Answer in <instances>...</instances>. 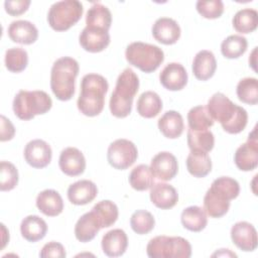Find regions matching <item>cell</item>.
Instances as JSON below:
<instances>
[{"instance_id":"obj_3","label":"cell","mask_w":258,"mask_h":258,"mask_svg":"<svg viewBox=\"0 0 258 258\" xmlns=\"http://www.w3.org/2000/svg\"><path fill=\"white\" fill-rule=\"evenodd\" d=\"M139 89V79L132 69H125L116 81L115 89L111 95L109 108L117 118L127 117L132 110L133 99Z\"/></svg>"},{"instance_id":"obj_17","label":"cell","mask_w":258,"mask_h":258,"mask_svg":"<svg viewBox=\"0 0 258 258\" xmlns=\"http://www.w3.org/2000/svg\"><path fill=\"white\" fill-rule=\"evenodd\" d=\"M152 35L155 40L162 44H173L180 37V27L174 19L160 17L152 26Z\"/></svg>"},{"instance_id":"obj_38","label":"cell","mask_w":258,"mask_h":258,"mask_svg":"<svg viewBox=\"0 0 258 258\" xmlns=\"http://www.w3.org/2000/svg\"><path fill=\"white\" fill-rule=\"evenodd\" d=\"M238 99L249 105L258 103V81L255 78H244L237 85Z\"/></svg>"},{"instance_id":"obj_35","label":"cell","mask_w":258,"mask_h":258,"mask_svg":"<svg viewBox=\"0 0 258 258\" xmlns=\"http://www.w3.org/2000/svg\"><path fill=\"white\" fill-rule=\"evenodd\" d=\"M248 41L246 37L233 34L225 38L221 44V52L227 58H238L247 50Z\"/></svg>"},{"instance_id":"obj_45","label":"cell","mask_w":258,"mask_h":258,"mask_svg":"<svg viewBox=\"0 0 258 258\" xmlns=\"http://www.w3.org/2000/svg\"><path fill=\"white\" fill-rule=\"evenodd\" d=\"M30 5V0H6L4 2L5 11L12 16L24 13Z\"/></svg>"},{"instance_id":"obj_44","label":"cell","mask_w":258,"mask_h":258,"mask_svg":"<svg viewBox=\"0 0 258 258\" xmlns=\"http://www.w3.org/2000/svg\"><path fill=\"white\" fill-rule=\"evenodd\" d=\"M66 255H67V253H66L64 247L60 243L54 242V241L46 243L42 247V249L39 253V256L41 258H46V257L63 258V257H66Z\"/></svg>"},{"instance_id":"obj_41","label":"cell","mask_w":258,"mask_h":258,"mask_svg":"<svg viewBox=\"0 0 258 258\" xmlns=\"http://www.w3.org/2000/svg\"><path fill=\"white\" fill-rule=\"evenodd\" d=\"M230 208V202L216 197L209 189L204 197V210L211 218H221L226 215Z\"/></svg>"},{"instance_id":"obj_23","label":"cell","mask_w":258,"mask_h":258,"mask_svg":"<svg viewBox=\"0 0 258 258\" xmlns=\"http://www.w3.org/2000/svg\"><path fill=\"white\" fill-rule=\"evenodd\" d=\"M191 69L198 80L207 81L211 79L217 69V60L214 53L207 49L199 51L194 58Z\"/></svg>"},{"instance_id":"obj_31","label":"cell","mask_w":258,"mask_h":258,"mask_svg":"<svg viewBox=\"0 0 258 258\" xmlns=\"http://www.w3.org/2000/svg\"><path fill=\"white\" fill-rule=\"evenodd\" d=\"M162 110V101L153 91L142 93L137 100V112L144 118H153Z\"/></svg>"},{"instance_id":"obj_47","label":"cell","mask_w":258,"mask_h":258,"mask_svg":"<svg viewBox=\"0 0 258 258\" xmlns=\"http://www.w3.org/2000/svg\"><path fill=\"white\" fill-rule=\"evenodd\" d=\"M256 48H257V47H255V48H254V50H253V52H252V55L249 57V59H251V58L253 59V61H252V60H250V61H249V63L251 64V67L253 68V70H254V71H256V68H255V64H256V62H255V58H256V56H255Z\"/></svg>"},{"instance_id":"obj_40","label":"cell","mask_w":258,"mask_h":258,"mask_svg":"<svg viewBox=\"0 0 258 258\" xmlns=\"http://www.w3.org/2000/svg\"><path fill=\"white\" fill-rule=\"evenodd\" d=\"M154 225V217L151 213L145 210H138L134 212L130 218V226L132 230L139 235L148 234L153 230Z\"/></svg>"},{"instance_id":"obj_26","label":"cell","mask_w":258,"mask_h":258,"mask_svg":"<svg viewBox=\"0 0 258 258\" xmlns=\"http://www.w3.org/2000/svg\"><path fill=\"white\" fill-rule=\"evenodd\" d=\"M158 129L166 138H178L184 129L182 116L173 110L166 111L158 120Z\"/></svg>"},{"instance_id":"obj_2","label":"cell","mask_w":258,"mask_h":258,"mask_svg":"<svg viewBox=\"0 0 258 258\" xmlns=\"http://www.w3.org/2000/svg\"><path fill=\"white\" fill-rule=\"evenodd\" d=\"M107 80L98 74H87L81 81V93L77 106L88 117L98 116L104 109L105 96L108 92Z\"/></svg>"},{"instance_id":"obj_25","label":"cell","mask_w":258,"mask_h":258,"mask_svg":"<svg viewBox=\"0 0 258 258\" xmlns=\"http://www.w3.org/2000/svg\"><path fill=\"white\" fill-rule=\"evenodd\" d=\"M22 237L28 242H37L44 238L47 232V225L43 219L36 215L25 217L20 224Z\"/></svg>"},{"instance_id":"obj_33","label":"cell","mask_w":258,"mask_h":258,"mask_svg":"<svg viewBox=\"0 0 258 258\" xmlns=\"http://www.w3.org/2000/svg\"><path fill=\"white\" fill-rule=\"evenodd\" d=\"M154 175L150 166L146 164H139L135 166L129 175L130 185L139 191L151 188L154 184Z\"/></svg>"},{"instance_id":"obj_20","label":"cell","mask_w":258,"mask_h":258,"mask_svg":"<svg viewBox=\"0 0 258 258\" xmlns=\"http://www.w3.org/2000/svg\"><path fill=\"white\" fill-rule=\"evenodd\" d=\"M150 201L155 207L161 210H168L176 205L178 194L172 185L164 182H157L151 186Z\"/></svg>"},{"instance_id":"obj_19","label":"cell","mask_w":258,"mask_h":258,"mask_svg":"<svg viewBox=\"0 0 258 258\" xmlns=\"http://www.w3.org/2000/svg\"><path fill=\"white\" fill-rule=\"evenodd\" d=\"M101 229L102 224L98 216L91 210L77 221L75 226V236L80 242L86 243L93 240Z\"/></svg>"},{"instance_id":"obj_18","label":"cell","mask_w":258,"mask_h":258,"mask_svg":"<svg viewBox=\"0 0 258 258\" xmlns=\"http://www.w3.org/2000/svg\"><path fill=\"white\" fill-rule=\"evenodd\" d=\"M98 195L97 185L89 179H81L72 183L68 188L69 201L76 206L91 203Z\"/></svg>"},{"instance_id":"obj_27","label":"cell","mask_w":258,"mask_h":258,"mask_svg":"<svg viewBox=\"0 0 258 258\" xmlns=\"http://www.w3.org/2000/svg\"><path fill=\"white\" fill-rule=\"evenodd\" d=\"M86 26L109 30L112 24V14L108 7L100 2L94 3L87 12Z\"/></svg>"},{"instance_id":"obj_43","label":"cell","mask_w":258,"mask_h":258,"mask_svg":"<svg viewBox=\"0 0 258 258\" xmlns=\"http://www.w3.org/2000/svg\"><path fill=\"white\" fill-rule=\"evenodd\" d=\"M196 8L203 17L208 19H216L223 14L224 3L221 0H199L196 4Z\"/></svg>"},{"instance_id":"obj_9","label":"cell","mask_w":258,"mask_h":258,"mask_svg":"<svg viewBox=\"0 0 258 258\" xmlns=\"http://www.w3.org/2000/svg\"><path fill=\"white\" fill-rule=\"evenodd\" d=\"M138 150L135 144L128 139H117L113 141L107 151L109 164L116 169H126L137 159Z\"/></svg>"},{"instance_id":"obj_4","label":"cell","mask_w":258,"mask_h":258,"mask_svg":"<svg viewBox=\"0 0 258 258\" xmlns=\"http://www.w3.org/2000/svg\"><path fill=\"white\" fill-rule=\"evenodd\" d=\"M79 63L71 56L57 58L50 72V88L56 99L69 101L75 94V82L79 75Z\"/></svg>"},{"instance_id":"obj_37","label":"cell","mask_w":258,"mask_h":258,"mask_svg":"<svg viewBox=\"0 0 258 258\" xmlns=\"http://www.w3.org/2000/svg\"><path fill=\"white\" fill-rule=\"evenodd\" d=\"M92 210L98 216L102 224V228H108L112 226L117 221L119 216L118 207L116 206L115 203L109 200H104L97 203L92 208Z\"/></svg>"},{"instance_id":"obj_22","label":"cell","mask_w":258,"mask_h":258,"mask_svg":"<svg viewBox=\"0 0 258 258\" xmlns=\"http://www.w3.org/2000/svg\"><path fill=\"white\" fill-rule=\"evenodd\" d=\"M102 249L109 257H118L125 253L128 246L126 233L121 229H113L102 238Z\"/></svg>"},{"instance_id":"obj_15","label":"cell","mask_w":258,"mask_h":258,"mask_svg":"<svg viewBox=\"0 0 258 258\" xmlns=\"http://www.w3.org/2000/svg\"><path fill=\"white\" fill-rule=\"evenodd\" d=\"M160 84L169 91H179L187 83V73L179 62H170L159 74Z\"/></svg>"},{"instance_id":"obj_30","label":"cell","mask_w":258,"mask_h":258,"mask_svg":"<svg viewBox=\"0 0 258 258\" xmlns=\"http://www.w3.org/2000/svg\"><path fill=\"white\" fill-rule=\"evenodd\" d=\"M209 189L219 199L230 202L239 196L240 185L238 181L232 177L221 176L212 182Z\"/></svg>"},{"instance_id":"obj_21","label":"cell","mask_w":258,"mask_h":258,"mask_svg":"<svg viewBox=\"0 0 258 258\" xmlns=\"http://www.w3.org/2000/svg\"><path fill=\"white\" fill-rule=\"evenodd\" d=\"M8 36L13 42L32 44L38 37L36 26L28 20L12 21L8 27Z\"/></svg>"},{"instance_id":"obj_28","label":"cell","mask_w":258,"mask_h":258,"mask_svg":"<svg viewBox=\"0 0 258 258\" xmlns=\"http://www.w3.org/2000/svg\"><path fill=\"white\" fill-rule=\"evenodd\" d=\"M187 171L195 177H205L212 170V161L207 152L190 150L186 158Z\"/></svg>"},{"instance_id":"obj_14","label":"cell","mask_w":258,"mask_h":258,"mask_svg":"<svg viewBox=\"0 0 258 258\" xmlns=\"http://www.w3.org/2000/svg\"><path fill=\"white\" fill-rule=\"evenodd\" d=\"M58 165L64 174L77 176L85 171L86 159L82 151L78 148L67 147L60 152Z\"/></svg>"},{"instance_id":"obj_34","label":"cell","mask_w":258,"mask_h":258,"mask_svg":"<svg viewBox=\"0 0 258 258\" xmlns=\"http://www.w3.org/2000/svg\"><path fill=\"white\" fill-rule=\"evenodd\" d=\"M187 145L190 150H200L208 153L214 148L215 145L214 134L209 129L195 131L188 128Z\"/></svg>"},{"instance_id":"obj_11","label":"cell","mask_w":258,"mask_h":258,"mask_svg":"<svg viewBox=\"0 0 258 258\" xmlns=\"http://www.w3.org/2000/svg\"><path fill=\"white\" fill-rule=\"evenodd\" d=\"M50 145L41 139L29 141L24 148L25 161L34 168H43L51 161Z\"/></svg>"},{"instance_id":"obj_10","label":"cell","mask_w":258,"mask_h":258,"mask_svg":"<svg viewBox=\"0 0 258 258\" xmlns=\"http://www.w3.org/2000/svg\"><path fill=\"white\" fill-rule=\"evenodd\" d=\"M237 167L243 171H251L258 165V141L256 129L249 134L248 140L240 145L234 155Z\"/></svg>"},{"instance_id":"obj_13","label":"cell","mask_w":258,"mask_h":258,"mask_svg":"<svg viewBox=\"0 0 258 258\" xmlns=\"http://www.w3.org/2000/svg\"><path fill=\"white\" fill-rule=\"evenodd\" d=\"M150 169L156 178L167 181L176 175L178 171V163L176 157L172 153L161 151L151 159Z\"/></svg>"},{"instance_id":"obj_5","label":"cell","mask_w":258,"mask_h":258,"mask_svg":"<svg viewBox=\"0 0 258 258\" xmlns=\"http://www.w3.org/2000/svg\"><path fill=\"white\" fill-rule=\"evenodd\" d=\"M52 100L44 91L20 90L14 97L12 108L21 120H31L36 115L45 114L50 110Z\"/></svg>"},{"instance_id":"obj_36","label":"cell","mask_w":258,"mask_h":258,"mask_svg":"<svg viewBox=\"0 0 258 258\" xmlns=\"http://www.w3.org/2000/svg\"><path fill=\"white\" fill-rule=\"evenodd\" d=\"M214 120L210 116L206 106H196L187 113L188 128L195 131L208 130L214 125Z\"/></svg>"},{"instance_id":"obj_7","label":"cell","mask_w":258,"mask_h":258,"mask_svg":"<svg viewBox=\"0 0 258 258\" xmlns=\"http://www.w3.org/2000/svg\"><path fill=\"white\" fill-rule=\"evenodd\" d=\"M146 252L150 258H189L191 246L182 237L162 235L156 236L148 242Z\"/></svg>"},{"instance_id":"obj_1","label":"cell","mask_w":258,"mask_h":258,"mask_svg":"<svg viewBox=\"0 0 258 258\" xmlns=\"http://www.w3.org/2000/svg\"><path fill=\"white\" fill-rule=\"evenodd\" d=\"M206 107L212 119L220 122L226 132L238 134L245 129L248 122L247 111L233 103L223 93H215Z\"/></svg>"},{"instance_id":"obj_32","label":"cell","mask_w":258,"mask_h":258,"mask_svg":"<svg viewBox=\"0 0 258 258\" xmlns=\"http://www.w3.org/2000/svg\"><path fill=\"white\" fill-rule=\"evenodd\" d=\"M232 23L235 30L240 33L253 32L258 25V13L252 8L241 9L234 15Z\"/></svg>"},{"instance_id":"obj_24","label":"cell","mask_w":258,"mask_h":258,"mask_svg":"<svg viewBox=\"0 0 258 258\" xmlns=\"http://www.w3.org/2000/svg\"><path fill=\"white\" fill-rule=\"evenodd\" d=\"M37 209L47 217L58 216L63 210V201L54 189H44L37 195Z\"/></svg>"},{"instance_id":"obj_42","label":"cell","mask_w":258,"mask_h":258,"mask_svg":"<svg viewBox=\"0 0 258 258\" xmlns=\"http://www.w3.org/2000/svg\"><path fill=\"white\" fill-rule=\"evenodd\" d=\"M18 183V170L15 165L9 161L0 163V189L8 191L13 189Z\"/></svg>"},{"instance_id":"obj_39","label":"cell","mask_w":258,"mask_h":258,"mask_svg":"<svg viewBox=\"0 0 258 258\" xmlns=\"http://www.w3.org/2000/svg\"><path fill=\"white\" fill-rule=\"evenodd\" d=\"M28 64L27 51L22 47H11L5 52V67L9 72L20 73Z\"/></svg>"},{"instance_id":"obj_12","label":"cell","mask_w":258,"mask_h":258,"mask_svg":"<svg viewBox=\"0 0 258 258\" xmlns=\"http://www.w3.org/2000/svg\"><path fill=\"white\" fill-rule=\"evenodd\" d=\"M231 239L242 251L250 252L257 248V232L254 226L242 221L234 224L231 228Z\"/></svg>"},{"instance_id":"obj_16","label":"cell","mask_w":258,"mask_h":258,"mask_svg":"<svg viewBox=\"0 0 258 258\" xmlns=\"http://www.w3.org/2000/svg\"><path fill=\"white\" fill-rule=\"evenodd\" d=\"M79 41L86 51L100 52L109 45L110 34L108 30L86 26L80 33Z\"/></svg>"},{"instance_id":"obj_6","label":"cell","mask_w":258,"mask_h":258,"mask_svg":"<svg viewBox=\"0 0 258 258\" xmlns=\"http://www.w3.org/2000/svg\"><path fill=\"white\" fill-rule=\"evenodd\" d=\"M127 61L144 73L156 71L164 60L163 50L154 44L135 41L130 43L125 50Z\"/></svg>"},{"instance_id":"obj_8","label":"cell","mask_w":258,"mask_h":258,"mask_svg":"<svg viewBox=\"0 0 258 258\" xmlns=\"http://www.w3.org/2000/svg\"><path fill=\"white\" fill-rule=\"evenodd\" d=\"M84 12L78 0H63L53 3L47 13V22L55 31H66L75 25Z\"/></svg>"},{"instance_id":"obj_46","label":"cell","mask_w":258,"mask_h":258,"mask_svg":"<svg viewBox=\"0 0 258 258\" xmlns=\"http://www.w3.org/2000/svg\"><path fill=\"white\" fill-rule=\"evenodd\" d=\"M15 134V128L13 124L4 115H1V129H0V140L7 141L11 140Z\"/></svg>"},{"instance_id":"obj_29","label":"cell","mask_w":258,"mask_h":258,"mask_svg":"<svg viewBox=\"0 0 258 258\" xmlns=\"http://www.w3.org/2000/svg\"><path fill=\"white\" fill-rule=\"evenodd\" d=\"M180 221L186 230L191 232H201L208 224L207 213L201 207L190 206L182 211Z\"/></svg>"}]
</instances>
